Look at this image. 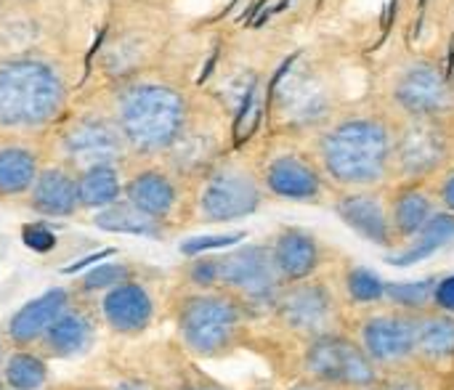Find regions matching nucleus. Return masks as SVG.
Wrapping results in <instances>:
<instances>
[{
	"mask_svg": "<svg viewBox=\"0 0 454 390\" xmlns=\"http://www.w3.org/2000/svg\"><path fill=\"white\" fill-rule=\"evenodd\" d=\"M396 125L378 112H351L317 136V165L338 191L383 189L391 183Z\"/></svg>",
	"mask_w": 454,
	"mask_h": 390,
	"instance_id": "nucleus-1",
	"label": "nucleus"
},
{
	"mask_svg": "<svg viewBox=\"0 0 454 390\" xmlns=\"http://www.w3.org/2000/svg\"><path fill=\"white\" fill-rule=\"evenodd\" d=\"M250 311L226 290H194L178 300L176 330L197 359H221L245 340Z\"/></svg>",
	"mask_w": 454,
	"mask_h": 390,
	"instance_id": "nucleus-2",
	"label": "nucleus"
},
{
	"mask_svg": "<svg viewBox=\"0 0 454 390\" xmlns=\"http://www.w3.org/2000/svg\"><path fill=\"white\" fill-rule=\"evenodd\" d=\"M186 122L184 98L165 85H138L120 101L117 128L138 154L170 149Z\"/></svg>",
	"mask_w": 454,
	"mask_h": 390,
	"instance_id": "nucleus-3",
	"label": "nucleus"
},
{
	"mask_svg": "<svg viewBox=\"0 0 454 390\" xmlns=\"http://www.w3.org/2000/svg\"><path fill=\"white\" fill-rule=\"evenodd\" d=\"M64 106V88L43 61L0 66V128H40Z\"/></svg>",
	"mask_w": 454,
	"mask_h": 390,
	"instance_id": "nucleus-4",
	"label": "nucleus"
},
{
	"mask_svg": "<svg viewBox=\"0 0 454 390\" xmlns=\"http://www.w3.org/2000/svg\"><path fill=\"white\" fill-rule=\"evenodd\" d=\"M454 154V117H404L394 133L391 183L431 181L450 168Z\"/></svg>",
	"mask_w": 454,
	"mask_h": 390,
	"instance_id": "nucleus-5",
	"label": "nucleus"
},
{
	"mask_svg": "<svg viewBox=\"0 0 454 390\" xmlns=\"http://www.w3.org/2000/svg\"><path fill=\"white\" fill-rule=\"evenodd\" d=\"M338 292L319 277L285 285L274 303V322L301 343L346 332V314Z\"/></svg>",
	"mask_w": 454,
	"mask_h": 390,
	"instance_id": "nucleus-6",
	"label": "nucleus"
},
{
	"mask_svg": "<svg viewBox=\"0 0 454 390\" xmlns=\"http://www.w3.org/2000/svg\"><path fill=\"white\" fill-rule=\"evenodd\" d=\"M301 372L306 380L333 390H367L380 386L383 378V372L348 332H335L303 343Z\"/></svg>",
	"mask_w": 454,
	"mask_h": 390,
	"instance_id": "nucleus-7",
	"label": "nucleus"
},
{
	"mask_svg": "<svg viewBox=\"0 0 454 390\" xmlns=\"http://www.w3.org/2000/svg\"><path fill=\"white\" fill-rule=\"evenodd\" d=\"M282 287L269 245L237 247L218 258V290L234 295L250 316L271 314Z\"/></svg>",
	"mask_w": 454,
	"mask_h": 390,
	"instance_id": "nucleus-8",
	"label": "nucleus"
},
{
	"mask_svg": "<svg viewBox=\"0 0 454 390\" xmlns=\"http://www.w3.org/2000/svg\"><path fill=\"white\" fill-rule=\"evenodd\" d=\"M354 340L380 372H394L415 364L418 314L394 306L367 308L354 322Z\"/></svg>",
	"mask_w": 454,
	"mask_h": 390,
	"instance_id": "nucleus-9",
	"label": "nucleus"
},
{
	"mask_svg": "<svg viewBox=\"0 0 454 390\" xmlns=\"http://www.w3.org/2000/svg\"><path fill=\"white\" fill-rule=\"evenodd\" d=\"M391 98L404 117H454V80L434 58L412 61L396 77Z\"/></svg>",
	"mask_w": 454,
	"mask_h": 390,
	"instance_id": "nucleus-10",
	"label": "nucleus"
},
{
	"mask_svg": "<svg viewBox=\"0 0 454 390\" xmlns=\"http://www.w3.org/2000/svg\"><path fill=\"white\" fill-rule=\"evenodd\" d=\"M261 205H263L261 183L245 170L223 168L207 178L200 197V215L207 223H229L258 213Z\"/></svg>",
	"mask_w": 454,
	"mask_h": 390,
	"instance_id": "nucleus-11",
	"label": "nucleus"
},
{
	"mask_svg": "<svg viewBox=\"0 0 454 390\" xmlns=\"http://www.w3.org/2000/svg\"><path fill=\"white\" fill-rule=\"evenodd\" d=\"M154 298L146 285L128 279L98 298V319L120 338H138L154 324Z\"/></svg>",
	"mask_w": 454,
	"mask_h": 390,
	"instance_id": "nucleus-12",
	"label": "nucleus"
},
{
	"mask_svg": "<svg viewBox=\"0 0 454 390\" xmlns=\"http://www.w3.org/2000/svg\"><path fill=\"white\" fill-rule=\"evenodd\" d=\"M263 189L287 202H319L327 191V178L317 160L287 152L269 160L263 170Z\"/></svg>",
	"mask_w": 454,
	"mask_h": 390,
	"instance_id": "nucleus-13",
	"label": "nucleus"
},
{
	"mask_svg": "<svg viewBox=\"0 0 454 390\" xmlns=\"http://www.w3.org/2000/svg\"><path fill=\"white\" fill-rule=\"evenodd\" d=\"M338 218L356 231L362 239L378 245V247H396L391 221H388V202H386V186L383 189H354V191H338L333 202Z\"/></svg>",
	"mask_w": 454,
	"mask_h": 390,
	"instance_id": "nucleus-14",
	"label": "nucleus"
},
{
	"mask_svg": "<svg viewBox=\"0 0 454 390\" xmlns=\"http://www.w3.org/2000/svg\"><path fill=\"white\" fill-rule=\"evenodd\" d=\"M98 314L85 303L72 300L59 316L56 322L43 332V338L37 340L35 351L43 354L48 362L53 359H74L80 354H85L98 332Z\"/></svg>",
	"mask_w": 454,
	"mask_h": 390,
	"instance_id": "nucleus-15",
	"label": "nucleus"
},
{
	"mask_svg": "<svg viewBox=\"0 0 454 390\" xmlns=\"http://www.w3.org/2000/svg\"><path fill=\"white\" fill-rule=\"evenodd\" d=\"M386 202L396 247L412 242L423 231V226L436 215V197L434 189L426 186V181L391 183V189H386Z\"/></svg>",
	"mask_w": 454,
	"mask_h": 390,
	"instance_id": "nucleus-16",
	"label": "nucleus"
},
{
	"mask_svg": "<svg viewBox=\"0 0 454 390\" xmlns=\"http://www.w3.org/2000/svg\"><path fill=\"white\" fill-rule=\"evenodd\" d=\"M269 247H271L277 274L285 285L314 279L325 266V247L306 229L287 226L274 237V242Z\"/></svg>",
	"mask_w": 454,
	"mask_h": 390,
	"instance_id": "nucleus-17",
	"label": "nucleus"
},
{
	"mask_svg": "<svg viewBox=\"0 0 454 390\" xmlns=\"http://www.w3.org/2000/svg\"><path fill=\"white\" fill-rule=\"evenodd\" d=\"M125 146L128 144H125L120 128L106 125L101 120L80 122L61 138V149L82 170L93 168V165H114L122 157Z\"/></svg>",
	"mask_w": 454,
	"mask_h": 390,
	"instance_id": "nucleus-18",
	"label": "nucleus"
},
{
	"mask_svg": "<svg viewBox=\"0 0 454 390\" xmlns=\"http://www.w3.org/2000/svg\"><path fill=\"white\" fill-rule=\"evenodd\" d=\"M74 300V295L64 287H53L35 300L24 303L5 324V338L11 348H35L43 332L56 322V316Z\"/></svg>",
	"mask_w": 454,
	"mask_h": 390,
	"instance_id": "nucleus-19",
	"label": "nucleus"
},
{
	"mask_svg": "<svg viewBox=\"0 0 454 390\" xmlns=\"http://www.w3.org/2000/svg\"><path fill=\"white\" fill-rule=\"evenodd\" d=\"M279 101L287 120L298 128H311V125H327V114H330V98L325 93V88L314 80H309V74H298V77H282L271 90H269V101Z\"/></svg>",
	"mask_w": 454,
	"mask_h": 390,
	"instance_id": "nucleus-20",
	"label": "nucleus"
},
{
	"mask_svg": "<svg viewBox=\"0 0 454 390\" xmlns=\"http://www.w3.org/2000/svg\"><path fill=\"white\" fill-rule=\"evenodd\" d=\"M415 364L444 375L454 367V316L426 308L418 314V343H415Z\"/></svg>",
	"mask_w": 454,
	"mask_h": 390,
	"instance_id": "nucleus-21",
	"label": "nucleus"
},
{
	"mask_svg": "<svg viewBox=\"0 0 454 390\" xmlns=\"http://www.w3.org/2000/svg\"><path fill=\"white\" fill-rule=\"evenodd\" d=\"M29 202L37 213L48 218H69L80 210V194H77V176H72L67 168H45L37 173Z\"/></svg>",
	"mask_w": 454,
	"mask_h": 390,
	"instance_id": "nucleus-22",
	"label": "nucleus"
},
{
	"mask_svg": "<svg viewBox=\"0 0 454 390\" xmlns=\"http://www.w3.org/2000/svg\"><path fill=\"white\" fill-rule=\"evenodd\" d=\"M128 202L141 210L144 215L154 218V221H165L176 205H178V189L170 181V176L160 173V170H141L136 173L128 186H122Z\"/></svg>",
	"mask_w": 454,
	"mask_h": 390,
	"instance_id": "nucleus-23",
	"label": "nucleus"
},
{
	"mask_svg": "<svg viewBox=\"0 0 454 390\" xmlns=\"http://www.w3.org/2000/svg\"><path fill=\"white\" fill-rule=\"evenodd\" d=\"M450 242H454V215L444 213V210H436V215L423 226V231L412 242L404 245L402 253L388 255V263L391 266H402V269L415 266V263L431 258L434 253L444 250Z\"/></svg>",
	"mask_w": 454,
	"mask_h": 390,
	"instance_id": "nucleus-24",
	"label": "nucleus"
},
{
	"mask_svg": "<svg viewBox=\"0 0 454 390\" xmlns=\"http://www.w3.org/2000/svg\"><path fill=\"white\" fill-rule=\"evenodd\" d=\"M48 359L35 348H11L0 380L8 390H40L48 386Z\"/></svg>",
	"mask_w": 454,
	"mask_h": 390,
	"instance_id": "nucleus-25",
	"label": "nucleus"
},
{
	"mask_svg": "<svg viewBox=\"0 0 454 390\" xmlns=\"http://www.w3.org/2000/svg\"><path fill=\"white\" fill-rule=\"evenodd\" d=\"M40 173L37 154L27 146H0V197H19L32 189Z\"/></svg>",
	"mask_w": 454,
	"mask_h": 390,
	"instance_id": "nucleus-26",
	"label": "nucleus"
},
{
	"mask_svg": "<svg viewBox=\"0 0 454 390\" xmlns=\"http://www.w3.org/2000/svg\"><path fill=\"white\" fill-rule=\"evenodd\" d=\"M77 194H80V207H109L120 202L122 197V183L114 170V165H93L85 168L77 176Z\"/></svg>",
	"mask_w": 454,
	"mask_h": 390,
	"instance_id": "nucleus-27",
	"label": "nucleus"
},
{
	"mask_svg": "<svg viewBox=\"0 0 454 390\" xmlns=\"http://www.w3.org/2000/svg\"><path fill=\"white\" fill-rule=\"evenodd\" d=\"M93 223L112 234H136V237H160L162 234V221L144 215L130 202H114V205L98 210Z\"/></svg>",
	"mask_w": 454,
	"mask_h": 390,
	"instance_id": "nucleus-28",
	"label": "nucleus"
},
{
	"mask_svg": "<svg viewBox=\"0 0 454 390\" xmlns=\"http://www.w3.org/2000/svg\"><path fill=\"white\" fill-rule=\"evenodd\" d=\"M340 292L343 303L356 308H375L386 303V282L364 266H348L343 271Z\"/></svg>",
	"mask_w": 454,
	"mask_h": 390,
	"instance_id": "nucleus-29",
	"label": "nucleus"
},
{
	"mask_svg": "<svg viewBox=\"0 0 454 390\" xmlns=\"http://www.w3.org/2000/svg\"><path fill=\"white\" fill-rule=\"evenodd\" d=\"M434 287H436V277L420 279V282L386 285V303L402 311L420 314L426 308H434Z\"/></svg>",
	"mask_w": 454,
	"mask_h": 390,
	"instance_id": "nucleus-30",
	"label": "nucleus"
},
{
	"mask_svg": "<svg viewBox=\"0 0 454 390\" xmlns=\"http://www.w3.org/2000/svg\"><path fill=\"white\" fill-rule=\"evenodd\" d=\"M261 114H263V101L258 96V82H250L239 106H237V114H234V125H231V141H234V149H239L245 141H250V136L258 130L261 125Z\"/></svg>",
	"mask_w": 454,
	"mask_h": 390,
	"instance_id": "nucleus-31",
	"label": "nucleus"
},
{
	"mask_svg": "<svg viewBox=\"0 0 454 390\" xmlns=\"http://www.w3.org/2000/svg\"><path fill=\"white\" fill-rule=\"evenodd\" d=\"M130 274H133V269L125 266V263H101V266H96V269H90L88 274L80 277L77 290L85 292V295H90V292H106V290L128 282Z\"/></svg>",
	"mask_w": 454,
	"mask_h": 390,
	"instance_id": "nucleus-32",
	"label": "nucleus"
},
{
	"mask_svg": "<svg viewBox=\"0 0 454 390\" xmlns=\"http://www.w3.org/2000/svg\"><path fill=\"white\" fill-rule=\"evenodd\" d=\"M380 388L383 390H436V375L418 367V364H410V367H402V370H394V372H383L380 378Z\"/></svg>",
	"mask_w": 454,
	"mask_h": 390,
	"instance_id": "nucleus-33",
	"label": "nucleus"
},
{
	"mask_svg": "<svg viewBox=\"0 0 454 390\" xmlns=\"http://www.w3.org/2000/svg\"><path fill=\"white\" fill-rule=\"evenodd\" d=\"M239 242H245V231H237V234H215V237H194V239H186L181 245V253L189 255V258H197V255H205V253H213V250L234 247Z\"/></svg>",
	"mask_w": 454,
	"mask_h": 390,
	"instance_id": "nucleus-34",
	"label": "nucleus"
},
{
	"mask_svg": "<svg viewBox=\"0 0 454 390\" xmlns=\"http://www.w3.org/2000/svg\"><path fill=\"white\" fill-rule=\"evenodd\" d=\"M21 242L32 250V253H51L56 247V234L45 226V223H27L21 229Z\"/></svg>",
	"mask_w": 454,
	"mask_h": 390,
	"instance_id": "nucleus-35",
	"label": "nucleus"
},
{
	"mask_svg": "<svg viewBox=\"0 0 454 390\" xmlns=\"http://www.w3.org/2000/svg\"><path fill=\"white\" fill-rule=\"evenodd\" d=\"M189 282L197 290H218V258H200L192 263Z\"/></svg>",
	"mask_w": 454,
	"mask_h": 390,
	"instance_id": "nucleus-36",
	"label": "nucleus"
},
{
	"mask_svg": "<svg viewBox=\"0 0 454 390\" xmlns=\"http://www.w3.org/2000/svg\"><path fill=\"white\" fill-rule=\"evenodd\" d=\"M434 197H436V202L442 205L444 213L454 215V168H447L439 176V181L434 186Z\"/></svg>",
	"mask_w": 454,
	"mask_h": 390,
	"instance_id": "nucleus-37",
	"label": "nucleus"
},
{
	"mask_svg": "<svg viewBox=\"0 0 454 390\" xmlns=\"http://www.w3.org/2000/svg\"><path fill=\"white\" fill-rule=\"evenodd\" d=\"M434 308L454 316V274L436 279V287H434Z\"/></svg>",
	"mask_w": 454,
	"mask_h": 390,
	"instance_id": "nucleus-38",
	"label": "nucleus"
},
{
	"mask_svg": "<svg viewBox=\"0 0 454 390\" xmlns=\"http://www.w3.org/2000/svg\"><path fill=\"white\" fill-rule=\"evenodd\" d=\"M109 255H114V250H98V253H93V255H88V258H80V261H74L72 266H67L64 274H77V271H82V269L98 263V261H106Z\"/></svg>",
	"mask_w": 454,
	"mask_h": 390,
	"instance_id": "nucleus-39",
	"label": "nucleus"
},
{
	"mask_svg": "<svg viewBox=\"0 0 454 390\" xmlns=\"http://www.w3.org/2000/svg\"><path fill=\"white\" fill-rule=\"evenodd\" d=\"M285 390H333V388H327V386H319V383H314V380L301 378V380H295L293 386H287Z\"/></svg>",
	"mask_w": 454,
	"mask_h": 390,
	"instance_id": "nucleus-40",
	"label": "nucleus"
},
{
	"mask_svg": "<svg viewBox=\"0 0 454 390\" xmlns=\"http://www.w3.org/2000/svg\"><path fill=\"white\" fill-rule=\"evenodd\" d=\"M184 390H229V388H223V386H218V383H213V380H197V383L184 386Z\"/></svg>",
	"mask_w": 454,
	"mask_h": 390,
	"instance_id": "nucleus-41",
	"label": "nucleus"
},
{
	"mask_svg": "<svg viewBox=\"0 0 454 390\" xmlns=\"http://www.w3.org/2000/svg\"><path fill=\"white\" fill-rule=\"evenodd\" d=\"M426 5H428V0H418V24H415V29H412V35H415V37H420V32H423V21H426Z\"/></svg>",
	"mask_w": 454,
	"mask_h": 390,
	"instance_id": "nucleus-42",
	"label": "nucleus"
},
{
	"mask_svg": "<svg viewBox=\"0 0 454 390\" xmlns=\"http://www.w3.org/2000/svg\"><path fill=\"white\" fill-rule=\"evenodd\" d=\"M215 61H218V53H213V56L207 58V64H205V69H202V74H200L197 85H205V80H207V77H210V72L215 69Z\"/></svg>",
	"mask_w": 454,
	"mask_h": 390,
	"instance_id": "nucleus-43",
	"label": "nucleus"
},
{
	"mask_svg": "<svg viewBox=\"0 0 454 390\" xmlns=\"http://www.w3.org/2000/svg\"><path fill=\"white\" fill-rule=\"evenodd\" d=\"M8 354H11V343H8L5 332H0V372H3V364L8 359Z\"/></svg>",
	"mask_w": 454,
	"mask_h": 390,
	"instance_id": "nucleus-44",
	"label": "nucleus"
},
{
	"mask_svg": "<svg viewBox=\"0 0 454 390\" xmlns=\"http://www.w3.org/2000/svg\"><path fill=\"white\" fill-rule=\"evenodd\" d=\"M101 40H104V32H101V35L96 37V43H93V48H90V51H88V56H85V77H88V72H90V58L96 56V51H98V45H101ZM85 77H82V80H85Z\"/></svg>",
	"mask_w": 454,
	"mask_h": 390,
	"instance_id": "nucleus-45",
	"label": "nucleus"
},
{
	"mask_svg": "<svg viewBox=\"0 0 454 390\" xmlns=\"http://www.w3.org/2000/svg\"><path fill=\"white\" fill-rule=\"evenodd\" d=\"M114 390H152L146 383H138V380H125V383H120Z\"/></svg>",
	"mask_w": 454,
	"mask_h": 390,
	"instance_id": "nucleus-46",
	"label": "nucleus"
},
{
	"mask_svg": "<svg viewBox=\"0 0 454 390\" xmlns=\"http://www.w3.org/2000/svg\"><path fill=\"white\" fill-rule=\"evenodd\" d=\"M266 3H269V0H255V3H253V5H250V8H247L242 16H239V19H242V21H250V16H253V13H258V11H261Z\"/></svg>",
	"mask_w": 454,
	"mask_h": 390,
	"instance_id": "nucleus-47",
	"label": "nucleus"
},
{
	"mask_svg": "<svg viewBox=\"0 0 454 390\" xmlns=\"http://www.w3.org/2000/svg\"><path fill=\"white\" fill-rule=\"evenodd\" d=\"M53 390H109L104 388V386H82V383H72V386H59V388Z\"/></svg>",
	"mask_w": 454,
	"mask_h": 390,
	"instance_id": "nucleus-48",
	"label": "nucleus"
},
{
	"mask_svg": "<svg viewBox=\"0 0 454 390\" xmlns=\"http://www.w3.org/2000/svg\"><path fill=\"white\" fill-rule=\"evenodd\" d=\"M367 390H383L380 386H372V388H367Z\"/></svg>",
	"mask_w": 454,
	"mask_h": 390,
	"instance_id": "nucleus-49",
	"label": "nucleus"
},
{
	"mask_svg": "<svg viewBox=\"0 0 454 390\" xmlns=\"http://www.w3.org/2000/svg\"><path fill=\"white\" fill-rule=\"evenodd\" d=\"M0 390H8V388H5V386H3V380H0Z\"/></svg>",
	"mask_w": 454,
	"mask_h": 390,
	"instance_id": "nucleus-50",
	"label": "nucleus"
},
{
	"mask_svg": "<svg viewBox=\"0 0 454 390\" xmlns=\"http://www.w3.org/2000/svg\"><path fill=\"white\" fill-rule=\"evenodd\" d=\"M253 390H271V388H253Z\"/></svg>",
	"mask_w": 454,
	"mask_h": 390,
	"instance_id": "nucleus-51",
	"label": "nucleus"
}]
</instances>
